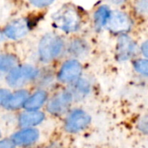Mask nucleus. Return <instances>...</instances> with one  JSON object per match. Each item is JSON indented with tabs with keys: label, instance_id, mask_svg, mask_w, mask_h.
<instances>
[{
	"label": "nucleus",
	"instance_id": "nucleus-1",
	"mask_svg": "<svg viewBox=\"0 0 148 148\" xmlns=\"http://www.w3.org/2000/svg\"><path fill=\"white\" fill-rule=\"evenodd\" d=\"M64 50L63 39L53 33L45 35L39 42L38 54L44 62H51L61 56Z\"/></svg>",
	"mask_w": 148,
	"mask_h": 148
},
{
	"label": "nucleus",
	"instance_id": "nucleus-2",
	"mask_svg": "<svg viewBox=\"0 0 148 148\" xmlns=\"http://www.w3.org/2000/svg\"><path fill=\"white\" fill-rule=\"evenodd\" d=\"M55 25L64 32L71 33L79 30L81 18L79 12L71 5L62 7L53 17Z\"/></svg>",
	"mask_w": 148,
	"mask_h": 148
},
{
	"label": "nucleus",
	"instance_id": "nucleus-3",
	"mask_svg": "<svg viewBox=\"0 0 148 148\" xmlns=\"http://www.w3.org/2000/svg\"><path fill=\"white\" fill-rule=\"evenodd\" d=\"M91 116L82 109L71 111L66 117L64 128L69 133H78L86 129L91 123Z\"/></svg>",
	"mask_w": 148,
	"mask_h": 148
},
{
	"label": "nucleus",
	"instance_id": "nucleus-4",
	"mask_svg": "<svg viewBox=\"0 0 148 148\" xmlns=\"http://www.w3.org/2000/svg\"><path fill=\"white\" fill-rule=\"evenodd\" d=\"M38 76V70L30 64L15 67L7 76V82L11 86L18 87L36 79Z\"/></svg>",
	"mask_w": 148,
	"mask_h": 148
},
{
	"label": "nucleus",
	"instance_id": "nucleus-5",
	"mask_svg": "<svg viewBox=\"0 0 148 148\" xmlns=\"http://www.w3.org/2000/svg\"><path fill=\"white\" fill-rule=\"evenodd\" d=\"M83 67L78 59L71 58L64 61L58 72L57 78L63 84L71 85L81 78Z\"/></svg>",
	"mask_w": 148,
	"mask_h": 148
},
{
	"label": "nucleus",
	"instance_id": "nucleus-6",
	"mask_svg": "<svg viewBox=\"0 0 148 148\" xmlns=\"http://www.w3.org/2000/svg\"><path fill=\"white\" fill-rule=\"evenodd\" d=\"M73 100L74 99L70 90L58 92L48 101L47 111L56 116L62 115L69 110Z\"/></svg>",
	"mask_w": 148,
	"mask_h": 148
},
{
	"label": "nucleus",
	"instance_id": "nucleus-7",
	"mask_svg": "<svg viewBox=\"0 0 148 148\" xmlns=\"http://www.w3.org/2000/svg\"><path fill=\"white\" fill-rule=\"evenodd\" d=\"M138 51L136 43L126 34L119 35L116 45V58L119 61H127L132 58Z\"/></svg>",
	"mask_w": 148,
	"mask_h": 148
},
{
	"label": "nucleus",
	"instance_id": "nucleus-8",
	"mask_svg": "<svg viewBox=\"0 0 148 148\" xmlns=\"http://www.w3.org/2000/svg\"><path fill=\"white\" fill-rule=\"evenodd\" d=\"M106 25L108 30L112 32L122 35L131 30L132 20L125 12L117 11L112 12Z\"/></svg>",
	"mask_w": 148,
	"mask_h": 148
},
{
	"label": "nucleus",
	"instance_id": "nucleus-9",
	"mask_svg": "<svg viewBox=\"0 0 148 148\" xmlns=\"http://www.w3.org/2000/svg\"><path fill=\"white\" fill-rule=\"evenodd\" d=\"M29 25L25 20L19 19L12 21L5 29V34L12 39H19L28 32Z\"/></svg>",
	"mask_w": 148,
	"mask_h": 148
},
{
	"label": "nucleus",
	"instance_id": "nucleus-10",
	"mask_svg": "<svg viewBox=\"0 0 148 148\" xmlns=\"http://www.w3.org/2000/svg\"><path fill=\"white\" fill-rule=\"evenodd\" d=\"M38 137L39 132L37 129L25 128L13 134L12 139L18 145H28L36 142Z\"/></svg>",
	"mask_w": 148,
	"mask_h": 148
},
{
	"label": "nucleus",
	"instance_id": "nucleus-11",
	"mask_svg": "<svg viewBox=\"0 0 148 148\" xmlns=\"http://www.w3.org/2000/svg\"><path fill=\"white\" fill-rule=\"evenodd\" d=\"M69 90L71 91L74 100H81L86 98L91 92L92 86L86 79L80 78L71 85V88Z\"/></svg>",
	"mask_w": 148,
	"mask_h": 148
},
{
	"label": "nucleus",
	"instance_id": "nucleus-12",
	"mask_svg": "<svg viewBox=\"0 0 148 148\" xmlns=\"http://www.w3.org/2000/svg\"><path fill=\"white\" fill-rule=\"evenodd\" d=\"M45 119V114L39 111H27L19 116L21 126H34L40 124Z\"/></svg>",
	"mask_w": 148,
	"mask_h": 148
},
{
	"label": "nucleus",
	"instance_id": "nucleus-13",
	"mask_svg": "<svg viewBox=\"0 0 148 148\" xmlns=\"http://www.w3.org/2000/svg\"><path fill=\"white\" fill-rule=\"evenodd\" d=\"M47 98H48V94L44 90L37 91L28 98L24 106L28 111H37L46 102Z\"/></svg>",
	"mask_w": 148,
	"mask_h": 148
},
{
	"label": "nucleus",
	"instance_id": "nucleus-14",
	"mask_svg": "<svg viewBox=\"0 0 148 148\" xmlns=\"http://www.w3.org/2000/svg\"><path fill=\"white\" fill-rule=\"evenodd\" d=\"M29 97L30 96L27 91L25 90L18 91L13 94L10 95V97L4 104V106H5L8 109H18L22 106H25Z\"/></svg>",
	"mask_w": 148,
	"mask_h": 148
},
{
	"label": "nucleus",
	"instance_id": "nucleus-15",
	"mask_svg": "<svg viewBox=\"0 0 148 148\" xmlns=\"http://www.w3.org/2000/svg\"><path fill=\"white\" fill-rule=\"evenodd\" d=\"M67 50L71 56L75 58H82L88 54L89 45L85 40H82L80 38H76L70 42Z\"/></svg>",
	"mask_w": 148,
	"mask_h": 148
},
{
	"label": "nucleus",
	"instance_id": "nucleus-16",
	"mask_svg": "<svg viewBox=\"0 0 148 148\" xmlns=\"http://www.w3.org/2000/svg\"><path fill=\"white\" fill-rule=\"evenodd\" d=\"M18 63V58L10 54L0 55V78L5 74H9Z\"/></svg>",
	"mask_w": 148,
	"mask_h": 148
},
{
	"label": "nucleus",
	"instance_id": "nucleus-17",
	"mask_svg": "<svg viewBox=\"0 0 148 148\" xmlns=\"http://www.w3.org/2000/svg\"><path fill=\"white\" fill-rule=\"evenodd\" d=\"M111 14L109 7L106 5H102L96 11L94 14V25L97 30H100L107 25Z\"/></svg>",
	"mask_w": 148,
	"mask_h": 148
},
{
	"label": "nucleus",
	"instance_id": "nucleus-18",
	"mask_svg": "<svg viewBox=\"0 0 148 148\" xmlns=\"http://www.w3.org/2000/svg\"><path fill=\"white\" fill-rule=\"evenodd\" d=\"M133 68L140 75L148 77V58H138L134 60Z\"/></svg>",
	"mask_w": 148,
	"mask_h": 148
},
{
	"label": "nucleus",
	"instance_id": "nucleus-19",
	"mask_svg": "<svg viewBox=\"0 0 148 148\" xmlns=\"http://www.w3.org/2000/svg\"><path fill=\"white\" fill-rule=\"evenodd\" d=\"M137 128L140 132L148 135V112L139 118L137 123Z\"/></svg>",
	"mask_w": 148,
	"mask_h": 148
},
{
	"label": "nucleus",
	"instance_id": "nucleus-20",
	"mask_svg": "<svg viewBox=\"0 0 148 148\" xmlns=\"http://www.w3.org/2000/svg\"><path fill=\"white\" fill-rule=\"evenodd\" d=\"M136 10L141 14H148V0H139L136 4Z\"/></svg>",
	"mask_w": 148,
	"mask_h": 148
},
{
	"label": "nucleus",
	"instance_id": "nucleus-21",
	"mask_svg": "<svg viewBox=\"0 0 148 148\" xmlns=\"http://www.w3.org/2000/svg\"><path fill=\"white\" fill-rule=\"evenodd\" d=\"M32 5L38 8H44L49 6L53 3L54 0H29Z\"/></svg>",
	"mask_w": 148,
	"mask_h": 148
},
{
	"label": "nucleus",
	"instance_id": "nucleus-22",
	"mask_svg": "<svg viewBox=\"0 0 148 148\" xmlns=\"http://www.w3.org/2000/svg\"><path fill=\"white\" fill-rule=\"evenodd\" d=\"M0 148H16V144L12 139H4L0 141Z\"/></svg>",
	"mask_w": 148,
	"mask_h": 148
},
{
	"label": "nucleus",
	"instance_id": "nucleus-23",
	"mask_svg": "<svg viewBox=\"0 0 148 148\" xmlns=\"http://www.w3.org/2000/svg\"><path fill=\"white\" fill-rule=\"evenodd\" d=\"M10 92L6 89H0V105H4L7 99L10 97Z\"/></svg>",
	"mask_w": 148,
	"mask_h": 148
},
{
	"label": "nucleus",
	"instance_id": "nucleus-24",
	"mask_svg": "<svg viewBox=\"0 0 148 148\" xmlns=\"http://www.w3.org/2000/svg\"><path fill=\"white\" fill-rule=\"evenodd\" d=\"M140 51L145 58H148V39L145 40L140 46Z\"/></svg>",
	"mask_w": 148,
	"mask_h": 148
},
{
	"label": "nucleus",
	"instance_id": "nucleus-25",
	"mask_svg": "<svg viewBox=\"0 0 148 148\" xmlns=\"http://www.w3.org/2000/svg\"><path fill=\"white\" fill-rule=\"evenodd\" d=\"M111 1L114 4H117V5H119V4H122L125 0H111Z\"/></svg>",
	"mask_w": 148,
	"mask_h": 148
},
{
	"label": "nucleus",
	"instance_id": "nucleus-26",
	"mask_svg": "<svg viewBox=\"0 0 148 148\" xmlns=\"http://www.w3.org/2000/svg\"><path fill=\"white\" fill-rule=\"evenodd\" d=\"M46 148H59V146H58V145H57V144H52V145L47 146Z\"/></svg>",
	"mask_w": 148,
	"mask_h": 148
},
{
	"label": "nucleus",
	"instance_id": "nucleus-27",
	"mask_svg": "<svg viewBox=\"0 0 148 148\" xmlns=\"http://www.w3.org/2000/svg\"><path fill=\"white\" fill-rule=\"evenodd\" d=\"M0 135H1V133H0Z\"/></svg>",
	"mask_w": 148,
	"mask_h": 148
}]
</instances>
